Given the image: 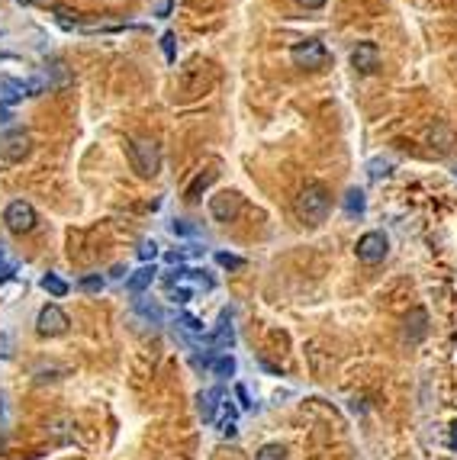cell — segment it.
<instances>
[{"instance_id": "obj_20", "label": "cell", "mask_w": 457, "mask_h": 460, "mask_svg": "<svg viewBox=\"0 0 457 460\" xmlns=\"http://www.w3.org/2000/svg\"><path fill=\"white\" fill-rule=\"evenodd\" d=\"M42 290L52 293V296H65V293H68V283H65L58 274H46V277H42Z\"/></svg>"}, {"instance_id": "obj_28", "label": "cell", "mask_w": 457, "mask_h": 460, "mask_svg": "<svg viewBox=\"0 0 457 460\" xmlns=\"http://www.w3.org/2000/svg\"><path fill=\"white\" fill-rule=\"evenodd\" d=\"M81 290H87V293H97V290H103V277L100 274H91V277L81 280Z\"/></svg>"}, {"instance_id": "obj_15", "label": "cell", "mask_w": 457, "mask_h": 460, "mask_svg": "<svg viewBox=\"0 0 457 460\" xmlns=\"http://www.w3.org/2000/svg\"><path fill=\"white\" fill-rule=\"evenodd\" d=\"M425 332H428V312L412 309L409 316H406V335H409V341H419Z\"/></svg>"}, {"instance_id": "obj_16", "label": "cell", "mask_w": 457, "mask_h": 460, "mask_svg": "<svg viewBox=\"0 0 457 460\" xmlns=\"http://www.w3.org/2000/svg\"><path fill=\"white\" fill-rule=\"evenodd\" d=\"M213 181H216V171H203V174H197L191 187L184 190V200H187V203H197L200 196H203V190H210V184H213Z\"/></svg>"}, {"instance_id": "obj_27", "label": "cell", "mask_w": 457, "mask_h": 460, "mask_svg": "<svg viewBox=\"0 0 457 460\" xmlns=\"http://www.w3.org/2000/svg\"><path fill=\"white\" fill-rule=\"evenodd\" d=\"M139 257H142L145 264L155 261V257H158V245H155V242H142V245H139Z\"/></svg>"}, {"instance_id": "obj_1", "label": "cell", "mask_w": 457, "mask_h": 460, "mask_svg": "<svg viewBox=\"0 0 457 460\" xmlns=\"http://www.w3.org/2000/svg\"><path fill=\"white\" fill-rule=\"evenodd\" d=\"M332 210V193L322 184H306L297 196V216L306 226H322Z\"/></svg>"}, {"instance_id": "obj_5", "label": "cell", "mask_w": 457, "mask_h": 460, "mask_svg": "<svg viewBox=\"0 0 457 460\" xmlns=\"http://www.w3.org/2000/svg\"><path fill=\"white\" fill-rule=\"evenodd\" d=\"M30 151H32V136L23 132V129H10V132L0 136V158L10 161V165L23 161Z\"/></svg>"}, {"instance_id": "obj_36", "label": "cell", "mask_w": 457, "mask_h": 460, "mask_svg": "<svg viewBox=\"0 0 457 460\" xmlns=\"http://www.w3.org/2000/svg\"><path fill=\"white\" fill-rule=\"evenodd\" d=\"M448 447H451V451H457V422L451 425V437H448Z\"/></svg>"}, {"instance_id": "obj_13", "label": "cell", "mask_w": 457, "mask_h": 460, "mask_svg": "<svg viewBox=\"0 0 457 460\" xmlns=\"http://www.w3.org/2000/svg\"><path fill=\"white\" fill-rule=\"evenodd\" d=\"M219 400H222L219 386H213V390H206V392H200V396H197L200 419H203V422H213V419H216V406H219Z\"/></svg>"}, {"instance_id": "obj_26", "label": "cell", "mask_w": 457, "mask_h": 460, "mask_svg": "<svg viewBox=\"0 0 457 460\" xmlns=\"http://www.w3.org/2000/svg\"><path fill=\"white\" fill-rule=\"evenodd\" d=\"M161 49H165V58L174 65V58H177V52H174V32H165V36H161Z\"/></svg>"}, {"instance_id": "obj_21", "label": "cell", "mask_w": 457, "mask_h": 460, "mask_svg": "<svg viewBox=\"0 0 457 460\" xmlns=\"http://www.w3.org/2000/svg\"><path fill=\"white\" fill-rule=\"evenodd\" d=\"M136 312H139V316H145V319H152L155 325L165 319V316H161V306H158V302H148V300H136Z\"/></svg>"}, {"instance_id": "obj_38", "label": "cell", "mask_w": 457, "mask_h": 460, "mask_svg": "<svg viewBox=\"0 0 457 460\" xmlns=\"http://www.w3.org/2000/svg\"><path fill=\"white\" fill-rule=\"evenodd\" d=\"M0 415H4V400H0Z\"/></svg>"}, {"instance_id": "obj_37", "label": "cell", "mask_w": 457, "mask_h": 460, "mask_svg": "<svg viewBox=\"0 0 457 460\" xmlns=\"http://www.w3.org/2000/svg\"><path fill=\"white\" fill-rule=\"evenodd\" d=\"M10 120H13V116H10V110H7V106H0V122H10Z\"/></svg>"}, {"instance_id": "obj_25", "label": "cell", "mask_w": 457, "mask_h": 460, "mask_svg": "<svg viewBox=\"0 0 457 460\" xmlns=\"http://www.w3.org/2000/svg\"><path fill=\"white\" fill-rule=\"evenodd\" d=\"M52 13L58 16V23L65 26V30H75V26H77V13H75V10H68V7H52Z\"/></svg>"}, {"instance_id": "obj_35", "label": "cell", "mask_w": 457, "mask_h": 460, "mask_svg": "<svg viewBox=\"0 0 457 460\" xmlns=\"http://www.w3.org/2000/svg\"><path fill=\"white\" fill-rule=\"evenodd\" d=\"M165 261H168V264H181L184 255H181V251H168V255H165Z\"/></svg>"}, {"instance_id": "obj_6", "label": "cell", "mask_w": 457, "mask_h": 460, "mask_svg": "<svg viewBox=\"0 0 457 460\" xmlns=\"http://www.w3.org/2000/svg\"><path fill=\"white\" fill-rule=\"evenodd\" d=\"M4 222H7L10 232L23 235V232H32L39 222L36 210H32V203H26V200H13V203L4 210Z\"/></svg>"}, {"instance_id": "obj_11", "label": "cell", "mask_w": 457, "mask_h": 460, "mask_svg": "<svg viewBox=\"0 0 457 460\" xmlns=\"http://www.w3.org/2000/svg\"><path fill=\"white\" fill-rule=\"evenodd\" d=\"M155 274H158V271H155V264H142L136 274H129V283H126V287H129V293L132 296H142L145 290L152 287Z\"/></svg>"}, {"instance_id": "obj_39", "label": "cell", "mask_w": 457, "mask_h": 460, "mask_svg": "<svg viewBox=\"0 0 457 460\" xmlns=\"http://www.w3.org/2000/svg\"><path fill=\"white\" fill-rule=\"evenodd\" d=\"M0 447H4V441H0Z\"/></svg>"}, {"instance_id": "obj_2", "label": "cell", "mask_w": 457, "mask_h": 460, "mask_svg": "<svg viewBox=\"0 0 457 460\" xmlns=\"http://www.w3.org/2000/svg\"><path fill=\"white\" fill-rule=\"evenodd\" d=\"M126 155L139 177H155L161 171V145L155 139H132Z\"/></svg>"}, {"instance_id": "obj_22", "label": "cell", "mask_w": 457, "mask_h": 460, "mask_svg": "<svg viewBox=\"0 0 457 460\" xmlns=\"http://www.w3.org/2000/svg\"><path fill=\"white\" fill-rule=\"evenodd\" d=\"M390 171H393V161H390V158H373L371 165H367V174H371V181H380V177H387Z\"/></svg>"}, {"instance_id": "obj_24", "label": "cell", "mask_w": 457, "mask_h": 460, "mask_svg": "<svg viewBox=\"0 0 457 460\" xmlns=\"http://www.w3.org/2000/svg\"><path fill=\"white\" fill-rule=\"evenodd\" d=\"M255 460H287V451H283L281 445H264L255 454Z\"/></svg>"}, {"instance_id": "obj_9", "label": "cell", "mask_w": 457, "mask_h": 460, "mask_svg": "<svg viewBox=\"0 0 457 460\" xmlns=\"http://www.w3.org/2000/svg\"><path fill=\"white\" fill-rule=\"evenodd\" d=\"M68 325H71V319L65 316V312L58 309V306H46V309L39 312V319H36V328H39V335H65L68 332Z\"/></svg>"}, {"instance_id": "obj_4", "label": "cell", "mask_w": 457, "mask_h": 460, "mask_svg": "<svg viewBox=\"0 0 457 460\" xmlns=\"http://www.w3.org/2000/svg\"><path fill=\"white\" fill-rule=\"evenodd\" d=\"M242 206H245V196L238 190H219L216 196H210V216L216 222H232L242 212Z\"/></svg>"}, {"instance_id": "obj_34", "label": "cell", "mask_w": 457, "mask_h": 460, "mask_svg": "<svg viewBox=\"0 0 457 460\" xmlns=\"http://www.w3.org/2000/svg\"><path fill=\"white\" fill-rule=\"evenodd\" d=\"M300 7H306V10H319V7H326V0H297Z\"/></svg>"}, {"instance_id": "obj_19", "label": "cell", "mask_w": 457, "mask_h": 460, "mask_svg": "<svg viewBox=\"0 0 457 460\" xmlns=\"http://www.w3.org/2000/svg\"><path fill=\"white\" fill-rule=\"evenodd\" d=\"M345 212H348V216H361V212H364V190L351 187L348 193H345Z\"/></svg>"}, {"instance_id": "obj_14", "label": "cell", "mask_w": 457, "mask_h": 460, "mask_svg": "<svg viewBox=\"0 0 457 460\" xmlns=\"http://www.w3.org/2000/svg\"><path fill=\"white\" fill-rule=\"evenodd\" d=\"M49 84L52 87H58V91H65V87H71V71H68V65L61 58H49Z\"/></svg>"}, {"instance_id": "obj_33", "label": "cell", "mask_w": 457, "mask_h": 460, "mask_svg": "<svg viewBox=\"0 0 457 460\" xmlns=\"http://www.w3.org/2000/svg\"><path fill=\"white\" fill-rule=\"evenodd\" d=\"M219 435H222V437H236V435H238V431H236V422H232V419H228V422H222Z\"/></svg>"}, {"instance_id": "obj_30", "label": "cell", "mask_w": 457, "mask_h": 460, "mask_svg": "<svg viewBox=\"0 0 457 460\" xmlns=\"http://www.w3.org/2000/svg\"><path fill=\"white\" fill-rule=\"evenodd\" d=\"M191 296H193V290H187V287H171V300H174V302H191Z\"/></svg>"}, {"instance_id": "obj_8", "label": "cell", "mask_w": 457, "mask_h": 460, "mask_svg": "<svg viewBox=\"0 0 457 460\" xmlns=\"http://www.w3.org/2000/svg\"><path fill=\"white\" fill-rule=\"evenodd\" d=\"M203 345H210L216 354H228V347L236 345V328H232V312H222L219 316V325H216L213 335H206Z\"/></svg>"}, {"instance_id": "obj_31", "label": "cell", "mask_w": 457, "mask_h": 460, "mask_svg": "<svg viewBox=\"0 0 457 460\" xmlns=\"http://www.w3.org/2000/svg\"><path fill=\"white\" fill-rule=\"evenodd\" d=\"M236 396H238V406H242V409H252V406H255V402H252V396H248V390H245L242 383L236 386Z\"/></svg>"}, {"instance_id": "obj_18", "label": "cell", "mask_w": 457, "mask_h": 460, "mask_svg": "<svg viewBox=\"0 0 457 460\" xmlns=\"http://www.w3.org/2000/svg\"><path fill=\"white\" fill-rule=\"evenodd\" d=\"M210 370H213L216 377H232V373H236V357L232 354H216L213 357V364H210Z\"/></svg>"}, {"instance_id": "obj_29", "label": "cell", "mask_w": 457, "mask_h": 460, "mask_svg": "<svg viewBox=\"0 0 457 460\" xmlns=\"http://www.w3.org/2000/svg\"><path fill=\"white\" fill-rule=\"evenodd\" d=\"M16 274V264L13 261H7V255H4V248H0V280H10Z\"/></svg>"}, {"instance_id": "obj_12", "label": "cell", "mask_w": 457, "mask_h": 460, "mask_svg": "<svg viewBox=\"0 0 457 460\" xmlns=\"http://www.w3.org/2000/svg\"><path fill=\"white\" fill-rule=\"evenodd\" d=\"M30 97L26 91V81H16V77H0V103H16V100Z\"/></svg>"}, {"instance_id": "obj_17", "label": "cell", "mask_w": 457, "mask_h": 460, "mask_svg": "<svg viewBox=\"0 0 457 460\" xmlns=\"http://www.w3.org/2000/svg\"><path fill=\"white\" fill-rule=\"evenodd\" d=\"M177 328H181L187 338H193V341H200L203 345V338H206V328H203V322H200L197 316H191V312H184V316H177Z\"/></svg>"}, {"instance_id": "obj_10", "label": "cell", "mask_w": 457, "mask_h": 460, "mask_svg": "<svg viewBox=\"0 0 457 460\" xmlns=\"http://www.w3.org/2000/svg\"><path fill=\"white\" fill-rule=\"evenodd\" d=\"M351 65H354L358 75H371V71L380 68V49L373 42H358L354 52H351Z\"/></svg>"}, {"instance_id": "obj_23", "label": "cell", "mask_w": 457, "mask_h": 460, "mask_svg": "<svg viewBox=\"0 0 457 460\" xmlns=\"http://www.w3.org/2000/svg\"><path fill=\"white\" fill-rule=\"evenodd\" d=\"M216 264L228 267V271H242V267H245V257L228 255V251H216Z\"/></svg>"}, {"instance_id": "obj_7", "label": "cell", "mask_w": 457, "mask_h": 460, "mask_svg": "<svg viewBox=\"0 0 457 460\" xmlns=\"http://www.w3.org/2000/svg\"><path fill=\"white\" fill-rule=\"evenodd\" d=\"M354 251H358V257L364 264H380L390 251V242H387V235L383 232H367L358 238V248Z\"/></svg>"}, {"instance_id": "obj_3", "label": "cell", "mask_w": 457, "mask_h": 460, "mask_svg": "<svg viewBox=\"0 0 457 460\" xmlns=\"http://www.w3.org/2000/svg\"><path fill=\"white\" fill-rule=\"evenodd\" d=\"M293 65L297 68H306V71H319L328 65V49L322 46L319 39H306V42H297L293 52H290Z\"/></svg>"}, {"instance_id": "obj_32", "label": "cell", "mask_w": 457, "mask_h": 460, "mask_svg": "<svg viewBox=\"0 0 457 460\" xmlns=\"http://www.w3.org/2000/svg\"><path fill=\"white\" fill-rule=\"evenodd\" d=\"M171 229H174V235H193V232H197V229L187 226V222H181V219H174V226H171Z\"/></svg>"}]
</instances>
